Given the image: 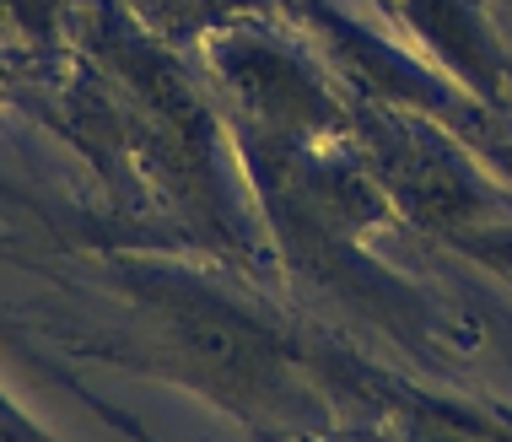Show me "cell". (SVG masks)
Wrapping results in <instances>:
<instances>
[{
  "instance_id": "4",
  "label": "cell",
  "mask_w": 512,
  "mask_h": 442,
  "mask_svg": "<svg viewBox=\"0 0 512 442\" xmlns=\"http://www.w3.org/2000/svg\"><path fill=\"white\" fill-rule=\"evenodd\" d=\"M399 6H405V22L415 27V38H421L475 98L502 103L507 60H502V49H496V33L486 27L475 0H399Z\"/></svg>"
},
{
  "instance_id": "1",
  "label": "cell",
  "mask_w": 512,
  "mask_h": 442,
  "mask_svg": "<svg viewBox=\"0 0 512 442\" xmlns=\"http://www.w3.org/2000/svg\"><path fill=\"white\" fill-rule=\"evenodd\" d=\"M372 173L378 189L399 211H410L421 227L442 232L448 243H464L475 227L507 216L502 200L491 195L486 173L469 162L464 146H453L432 119H410L394 108H378L372 124Z\"/></svg>"
},
{
  "instance_id": "2",
  "label": "cell",
  "mask_w": 512,
  "mask_h": 442,
  "mask_svg": "<svg viewBox=\"0 0 512 442\" xmlns=\"http://www.w3.org/2000/svg\"><path fill=\"white\" fill-rule=\"evenodd\" d=\"M146 302L157 308V324L173 351L227 399H270L281 389V345L227 297L205 286L162 281L146 292Z\"/></svg>"
},
{
  "instance_id": "3",
  "label": "cell",
  "mask_w": 512,
  "mask_h": 442,
  "mask_svg": "<svg viewBox=\"0 0 512 442\" xmlns=\"http://www.w3.org/2000/svg\"><path fill=\"white\" fill-rule=\"evenodd\" d=\"M216 71L227 81V92L238 98L243 119H254L265 146H275V151L313 146V135L335 130V119H340V103L329 98L318 71L297 49L275 44L270 33L221 38Z\"/></svg>"
}]
</instances>
